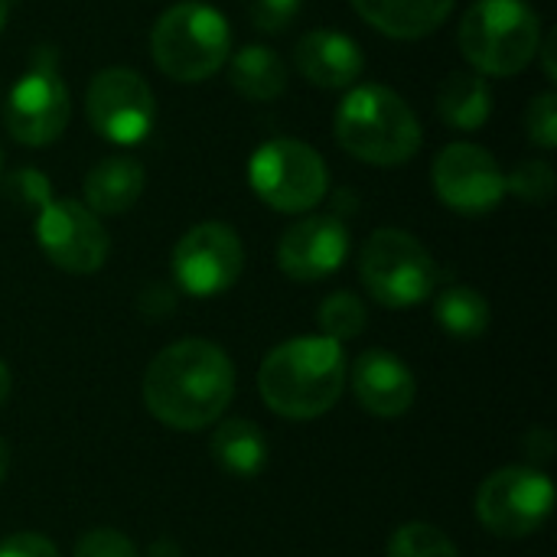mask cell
<instances>
[{
    "instance_id": "836d02e7",
    "label": "cell",
    "mask_w": 557,
    "mask_h": 557,
    "mask_svg": "<svg viewBox=\"0 0 557 557\" xmlns=\"http://www.w3.org/2000/svg\"><path fill=\"white\" fill-rule=\"evenodd\" d=\"M7 10H10V0H0V29H3V20H7Z\"/></svg>"
},
{
    "instance_id": "4316f807",
    "label": "cell",
    "mask_w": 557,
    "mask_h": 557,
    "mask_svg": "<svg viewBox=\"0 0 557 557\" xmlns=\"http://www.w3.org/2000/svg\"><path fill=\"white\" fill-rule=\"evenodd\" d=\"M75 557H137V548L117 529H95L78 539Z\"/></svg>"
},
{
    "instance_id": "4fadbf2b",
    "label": "cell",
    "mask_w": 557,
    "mask_h": 557,
    "mask_svg": "<svg viewBox=\"0 0 557 557\" xmlns=\"http://www.w3.org/2000/svg\"><path fill=\"white\" fill-rule=\"evenodd\" d=\"M434 189L447 209L463 215H483L503 202L506 173L486 147L447 144L434 160Z\"/></svg>"
},
{
    "instance_id": "9a60e30c",
    "label": "cell",
    "mask_w": 557,
    "mask_h": 557,
    "mask_svg": "<svg viewBox=\"0 0 557 557\" xmlns=\"http://www.w3.org/2000/svg\"><path fill=\"white\" fill-rule=\"evenodd\" d=\"M352 395L375 418H401L418 395L411 369L388 349H369L352 366Z\"/></svg>"
},
{
    "instance_id": "30bf717a",
    "label": "cell",
    "mask_w": 557,
    "mask_h": 557,
    "mask_svg": "<svg viewBox=\"0 0 557 557\" xmlns=\"http://www.w3.org/2000/svg\"><path fill=\"white\" fill-rule=\"evenodd\" d=\"M245 271V248L232 225H193L173 248V277L193 297L225 294Z\"/></svg>"
},
{
    "instance_id": "277c9868",
    "label": "cell",
    "mask_w": 557,
    "mask_h": 557,
    "mask_svg": "<svg viewBox=\"0 0 557 557\" xmlns=\"http://www.w3.org/2000/svg\"><path fill=\"white\" fill-rule=\"evenodd\" d=\"M232 49L228 20L199 0H186L160 13L150 33V52L163 75L176 82H206L215 75Z\"/></svg>"
},
{
    "instance_id": "9c48e42d",
    "label": "cell",
    "mask_w": 557,
    "mask_h": 557,
    "mask_svg": "<svg viewBox=\"0 0 557 557\" xmlns=\"http://www.w3.org/2000/svg\"><path fill=\"white\" fill-rule=\"evenodd\" d=\"M85 114L104 140L131 147L153 131L157 98L134 69L111 65L88 82Z\"/></svg>"
},
{
    "instance_id": "52a82bcc",
    "label": "cell",
    "mask_w": 557,
    "mask_h": 557,
    "mask_svg": "<svg viewBox=\"0 0 557 557\" xmlns=\"http://www.w3.org/2000/svg\"><path fill=\"white\" fill-rule=\"evenodd\" d=\"M248 180L258 199L277 212H307L326 196L330 186L323 157L310 144L290 137L261 144L251 153Z\"/></svg>"
},
{
    "instance_id": "e575fe53",
    "label": "cell",
    "mask_w": 557,
    "mask_h": 557,
    "mask_svg": "<svg viewBox=\"0 0 557 557\" xmlns=\"http://www.w3.org/2000/svg\"><path fill=\"white\" fill-rule=\"evenodd\" d=\"M0 176H3V157H0Z\"/></svg>"
},
{
    "instance_id": "1f68e13d",
    "label": "cell",
    "mask_w": 557,
    "mask_h": 557,
    "mask_svg": "<svg viewBox=\"0 0 557 557\" xmlns=\"http://www.w3.org/2000/svg\"><path fill=\"white\" fill-rule=\"evenodd\" d=\"M10 388H13V379H10V369L0 362V408H3V401L10 398Z\"/></svg>"
},
{
    "instance_id": "7402d4cb",
    "label": "cell",
    "mask_w": 557,
    "mask_h": 557,
    "mask_svg": "<svg viewBox=\"0 0 557 557\" xmlns=\"http://www.w3.org/2000/svg\"><path fill=\"white\" fill-rule=\"evenodd\" d=\"M434 317L444 333L457 339H476L490 326V304L473 287H447L434 304Z\"/></svg>"
},
{
    "instance_id": "8fae6325",
    "label": "cell",
    "mask_w": 557,
    "mask_h": 557,
    "mask_svg": "<svg viewBox=\"0 0 557 557\" xmlns=\"http://www.w3.org/2000/svg\"><path fill=\"white\" fill-rule=\"evenodd\" d=\"M36 242L42 255L69 274H95L111 245L101 219L75 199H49L36 209Z\"/></svg>"
},
{
    "instance_id": "5bb4252c",
    "label": "cell",
    "mask_w": 557,
    "mask_h": 557,
    "mask_svg": "<svg viewBox=\"0 0 557 557\" xmlns=\"http://www.w3.org/2000/svg\"><path fill=\"white\" fill-rule=\"evenodd\" d=\"M349 255V228L336 215H307L294 222L277 245V264L290 281H323L343 268Z\"/></svg>"
},
{
    "instance_id": "ffe728a7",
    "label": "cell",
    "mask_w": 557,
    "mask_h": 557,
    "mask_svg": "<svg viewBox=\"0 0 557 557\" xmlns=\"http://www.w3.org/2000/svg\"><path fill=\"white\" fill-rule=\"evenodd\" d=\"M228 82L251 101H274L287 88V65L268 46H245L228 62Z\"/></svg>"
},
{
    "instance_id": "f1b7e54d",
    "label": "cell",
    "mask_w": 557,
    "mask_h": 557,
    "mask_svg": "<svg viewBox=\"0 0 557 557\" xmlns=\"http://www.w3.org/2000/svg\"><path fill=\"white\" fill-rule=\"evenodd\" d=\"M10 193L23 202V206H33V209H42L52 196H49V183L42 173L36 170H16L10 176Z\"/></svg>"
},
{
    "instance_id": "3957f363",
    "label": "cell",
    "mask_w": 557,
    "mask_h": 557,
    "mask_svg": "<svg viewBox=\"0 0 557 557\" xmlns=\"http://www.w3.org/2000/svg\"><path fill=\"white\" fill-rule=\"evenodd\" d=\"M336 140L362 163L398 166L421 150V121L398 91L362 85L336 111Z\"/></svg>"
},
{
    "instance_id": "7c38bea8",
    "label": "cell",
    "mask_w": 557,
    "mask_h": 557,
    "mask_svg": "<svg viewBox=\"0 0 557 557\" xmlns=\"http://www.w3.org/2000/svg\"><path fill=\"white\" fill-rule=\"evenodd\" d=\"M69 124V88L55 75L52 55L39 59L7 98V131L26 147H46Z\"/></svg>"
},
{
    "instance_id": "8992f818",
    "label": "cell",
    "mask_w": 557,
    "mask_h": 557,
    "mask_svg": "<svg viewBox=\"0 0 557 557\" xmlns=\"http://www.w3.org/2000/svg\"><path fill=\"white\" fill-rule=\"evenodd\" d=\"M359 274L375 304L388 310L418 307L434 294L437 264L431 251L401 228H379L359 258Z\"/></svg>"
},
{
    "instance_id": "2e32d148",
    "label": "cell",
    "mask_w": 557,
    "mask_h": 557,
    "mask_svg": "<svg viewBox=\"0 0 557 557\" xmlns=\"http://www.w3.org/2000/svg\"><path fill=\"white\" fill-rule=\"evenodd\" d=\"M297 72L317 88H349L362 69L366 55L356 39L336 29H313L294 49Z\"/></svg>"
},
{
    "instance_id": "4dcf8cb0",
    "label": "cell",
    "mask_w": 557,
    "mask_h": 557,
    "mask_svg": "<svg viewBox=\"0 0 557 557\" xmlns=\"http://www.w3.org/2000/svg\"><path fill=\"white\" fill-rule=\"evenodd\" d=\"M555 46H557V33H555V29H552V33H548V39H545V42H539V52L545 55V75H548L552 82H555V78H557Z\"/></svg>"
},
{
    "instance_id": "f546056e",
    "label": "cell",
    "mask_w": 557,
    "mask_h": 557,
    "mask_svg": "<svg viewBox=\"0 0 557 557\" xmlns=\"http://www.w3.org/2000/svg\"><path fill=\"white\" fill-rule=\"evenodd\" d=\"M0 557H59L55 545L36 532H20L0 542Z\"/></svg>"
},
{
    "instance_id": "d6986e66",
    "label": "cell",
    "mask_w": 557,
    "mask_h": 557,
    "mask_svg": "<svg viewBox=\"0 0 557 557\" xmlns=\"http://www.w3.org/2000/svg\"><path fill=\"white\" fill-rule=\"evenodd\" d=\"M437 111L457 131H480L493 114V91L480 72H454L437 91Z\"/></svg>"
},
{
    "instance_id": "603a6c76",
    "label": "cell",
    "mask_w": 557,
    "mask_h": 557,
    "mask_svg": "<svg viewBox=\"0 0 557 557\" xmlns=\"http://www.w3.org/2000/svg\"><path fill=\"white\" fill-rule=\"evenodd\" d=\"M317 320H320V330L326 339L333 343H346V339H356L366 323H369V313H366V304L349 294V290H339L333 297H326L317 310Z\"/></svg>"
},
{
    "instance_id": "ac0fdd59",
    "label": "cell",
    "mask_w": 557,
    "mask_h": 557,
    "mask_svg": "<svg viewBox=\"0 0 557 557\" xmlns=\"http://www.w3.org/2000/svg\"><path fill=\"white\" fill-rule=\"evenodd\" d=\"M144 193V166L134 157H108L85 176V209L95 215H121Z\"/></svg>"
},
{
    "instance_id": "ba28073f",
    "label": "cell",
    "mask_w": 557,
    "mask_h": 557,
    "mask_svg": "<svg viewBox=\"0 0 557 557\" xmlns=\"http://www.w3.org/2000/svg\"><path fill=\"white\" fill-rule=\"evenodd\" d=\"M555 486L532 467H503L476 493V519L499 539H525L545 525Z\"/></svg>"
},
{
    "instance_id": "cb8c5ba5",
    "label": "cell",
    "mask_w": 557,
    "mask_h": 557,
    "mask_svg": "<svg viewBox=\"0 0 557 557\" xmlns=\"http://www.w3.org/2000/svg\"><path fill=\"white\" fill-rule=\"evenodd\" d=\"M388 557H460L457 545L428 522H408L401 525L392 542H388Z\"/></svg>"
},
{
    "instance_id": "e0dca14e",
    "label": "cell",
    "mask_w": 557,
    "mask_h": 557,
    "mask_svg": "<svg viewBox=\"0 0 557 557\" xmlns=\"http://www.w3.org/2000/svg\"><path fill=\"white\" fill-rule=\"evenodd\" d=\"M457 0H352L356 13L392 39H421L434 33Z\"/></svg>"
},
{
    "instance_id": "6da1fadb",
    "label": "cell",
    "mask_w": 557,
    "mask_h": 557,
    "mask_svg": "<svg viewBox=\"0 0 557 557\" xmlns=\"http://www.w3.org/2000/svg\"><path fill=\"white\" fill-rule=\"evenodd\" d=\"M235 398V366L209 339H180L144 375L147 411L173 431L212 428Z\"/></svg>"
},
{
    "instance_id": "5b68a950",
    "label": "cell",
    "mask_w": 557,
    "mask_h": 557,
    "mask_svg": "<svg viewBox=\"0 0 557 557\" xmlns=\"http://www.w3.org/2000/svg\"><path fill=\"white\" fill-rule=\"evenodd\" d=\"M539 42V13L525 0H476L460 20V49L483 75H519Z\"/></svg>"
},
{
    "instance_id": "83f0119b",
    "label": "cell",
    "mask_w": 557,
    "mask_h": 557,
    "mask_svg": "<svg viewBox=\"0 0 557 557\" xmlns=\"http://www.w3.org/2000/svg\"><path fill=\"white\" fill-rule=\"evenodd\" d=\"M300 3L304 0H251L248 3V13H251V23L264 33H281L294 23V16L300 13Z\"/></svg>"
},
{
    "instance_id": "484cf974",
    "label": "cell",
    "mask_w": 557,
    "mask_h": 557,
    "mask_svg": "<svg viewBox=\"0 0 557 557\" xmlns=\"http://www.w3.org/2000/svg\"><path fill=\"white\" fill-rule=\"evenodd\" d=\"M525 131H529V140L542 150H552L557 144V98L555 91H545L539 95L529 111H525Z\"/></svg>"
},
{
    "instance_id": "7a4b0ae2",
    "label": "cell",
    "mask_w": 557,
    "mask_h": 557,
    "mask_svg": "<svg viewBox=\"0 0 557 557\" xmlns=\"http://www.w3.org/2000/svg\"><path fill=\"white\" fill-rule=\"evenodd\" d=\"M349 369L343 346L326 336L287 339L268 352L258 372L264 405L290 421L326 414L346 392Z\"/></svg>"
},
{
    "instance_id": "44dd1931",
    "label": "cell",
    "mask_w": 557,
    "mask_h": 557,
    "mask_svg": "<svg viewBox=\"0 0 557 557\" xmlns=\"http://www.w3.org/2000/svg\"><path fill=\"white\" fill-rule=\"evenodd\" d=\"M212 457L232 476H258L268 463V441L251 421H225L212 434Z\"/></svg>"
},
{
    "instance_id": "d6a6232c",
    "label": "cell",
    "mask_w": 557,
    "mask_h": 557,
    "mask_svg": "<svg viewBox=\"0 0 557 557\" xmlns=\"http://www.w3.org/2000/svg\"><path fill=\"white\" fill-rule=\"evenodd\" d=\"M7 470H10V447L0 441V483L7 480Z\"/></svg>"
},
{
    "instance_id": "d4e9b609",
    "label": "cell",
    "mask_w": 557,
    "mask_h": 557,
    "mask_svg": "<svg viewBox=\"0 0 557 557\" xmlns=\"http://www.w3.org/2000/svg\"><path fill=\"white\" fill-rule=\"evenodd\" d=\"M506 193L519 196L522 202L545 206L555 196V170L545 160H525L506 176Z\"/></svg>"
}]
</instances>
